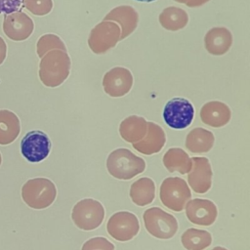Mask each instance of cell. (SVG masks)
I'll return each mask as SVG.
<instances>
[{
	"instance_id": "6da1fadb",
	"label": "cell",
	"mask_w": 250,
	"mask_h": 250,
	"mask_svg": "<svg viewBox=\"0 0 250 250\" xmlns=\"http://www.w3.org/2000/svg\"><path fill=\"white\" fill-rule=\"evenodd\" d=\"M106 167L112 177L119 180H130L145 171L146 162L130 150L119 148L108 155Z\"/></svg>"
},
{
	"instance_id": "7a4b0ae2",
	"label": "cell",
	"mask_w": 250,
	"mask_h": 250,
	"mask_svg": "<svg viewBox=\"0 0 250 250\" xmlns=\"http://www.w3.org/2000/svg\"><path fill=\"white\" fill-rule=\"evenodd\" d=\"M57 188L55 184L47 178L28 180L21 188V198L24 203L33 209H45L56 199Z\"/></svg>"
},
{
	"instance_id": "3957f363",
	"label": "cell",
	"mask_w": 250,
	"mask_h": 250,
	"mask_svg": "<svg viewBox=\"0 0 250 250\" xmlns=\"http://www.w3.org/2000/svg\"><path fill=\"white\" fill-rule=\"evenodd\" d=\"M159 197L168 209L181 212L191 198V191L187 182L179 177L166 178L159 188Z\"/></svg>"
},
{
	"instance_id": "277c9868",
	"label": "cell",
	"mask_w": 250,
	"mask_h": 250,
	"mask_svg": "<svg viewBox=\"0 0 250 250\" xmlns=\"http://www.w3.org/2000/svg\"><path fill=\"white\" fill-rule=\"evenodd\" d=\"M143 219L148 233L158 239H170L178 230L176 218L159 207L146 209Z\"/></svg>"
},
{
	"instance_id": "5b68a950",
	"label": "cell",
	"mask_w": 250,
	"mask_h": 250,
	"mask_svg": "<svg viewBox=\"0 0 250 250\" xmlns=\"http://www.w3.org/2000/svg\"><path fill=\"white\" fill-rule=\"evenodd\" d=\"M104 218V208L93 198L78 201L72 208L71 219L75 226L83 230H93L101 226Z\"/></svg>"
},
{
	"instance_id": "8992f818",
	"label": "cell",
	"mask_w": 250,
	"mask_h": 250,
	"mask_svg": "<svg viewBox=\"0 0 250 250\" xmlns=\"http://www.w3.org/2000/svg\"><path fill=\"white\" fill-rule=\"evenodd\" d=\"M162 116L170 128L182 130L191 124L194 117V107L185 98H173L165 104Z\"/></svg>"
},
{
	"instance_id": "52a82bcc",
	"label": "cell",
	"mask_w": 250,
	"mask_h": 250,
	"mask_svg": "<svg viewBox=\"0 0 250 250\" xmlns=\"http://www.w3.org/2000/svg\"><path fill=\"white\" fill-rule=\"evenodd\" d=\"M108 234L115 240L125 242L135 237L140 230L137 216L128 211L114 213L106 223Z\"/></svg>"
},
{
	"instance_id": "ba28073f",
	"label": "cell",
	"mask_w": 250,
	"mask_h": 250,
	"mask_svg": "<svg viewBox=\"0 0 250 250\" xmlns=\"http://www.w3.org/2000/svg\"><path fill=\"white\" fill-rule=\"evenodd\" d=\"M51 141L46 133L33 130L24 135L21 142V152L29 162L37 163L44 160L50 153Z\"/></svg>"
},
{
	"instance_id": "9c48e42d",
	"label": "cell",
	"mask_w": 250,
	"mask_h": 250,
	"mask_svg": "<svg viewBox=\"0 0 250 250\" xmlns=\"http://www.w3.org/2000/svg\"><path fill=\"white\" fill-rule=\"evenodd\" d=\"M33 27L32 20L21 11L4 16L3 31L11 40L22 41L27 39L32 33Z\"/></svg>"
},
{
	"instance_id": "30bf717a",
	"label": "cell",
	"mask_w": 250,
	"mask_h": 250,
	"mask_svg": "<svg viewBox=\"0 0 250 250\" xmlns=\"http://www.w3.org/2000/svg\"><path fill=\"white\" fill-rule=\"evenodd\" d=\"M186 215L192 224L209 227L217 219L218 210L215 203L209 199L194 198L186 204Z\"/></svg>"
},
{
	"instance_id": "8fae6325",
	"label": "cell",
	"mask_w": 250,
	"mask_h": 250,
	"mask_svg": "<svg viewBox=\"0 0 250 250\" xmlns=\"http://www.w3.org/2000/svg\"><path fill=\"white\" fill-rule=\"evenodd\" d=\"M192 169L188 176V183L196 193L207 192L212 186V169L207 158L193 157Z\"/></svg>"
},
{
	"instance_id": "7c38bea8",
	"label": "cell",
	"mask_w": 250,
	"mask_h": 250,
	"mask_svg": "<svg viewBox=\"0 0 250 250\" xmlns=\"http://www.w3.org/2000/svg\"><path fill=\"white\" fill-rule=\"evenodd\" d=\"M130 197L138 206L150 204L155 197V185L150 178H141L134 182L130 188Z\"/></svg>"
},
{
	"instance_id": "4fadbf2b",
	"label": "cell",
	"mask_w": 250,
	"mask_h": 250,
	"mask_svg": "<svg viewBox=\"0 0 250 250\" xmlns=\"http://www.w3.org/2000/svg\"><path fill=\"white\" fill-rule=\"evenodd\" d=\"M21 132L18 116L8 109H0V145L6 146L13 143Z\"/></svg>"
},
{
	"instance_id": "5bb4252c",
	"label": "cell",
	"mask_w": 250,
	"mask_h": 250,
	"mask_svg": "<svg viewBox=\"0 0 250 250\" xmlns=\"http://www.w3.org/2000/svg\"><path fill=\"white\" fill-rule=\"evenodd\" d=\"M163 163L169 172H179L182 175L189 172L192 166L191 159L180 148L169 149L163 157Z\"/></svg>"
},
{
	"instance_id": "9a60e30c",
	"label": "cell",
	"mask_w": 250,
	"mask_h": 250,
	"mask_svg": "<svg viewBox=\"0 0 250 250\" xmlns=\"http://www.w3.org/2000/svg\"><path fill=\"white\" fill-rule=\"evenodd\" d=\"M181 241L187 250H204L211 245L212 236L207 230L190 228L182 234Z\"/></svg>"
},
{
	"instance_id": "2e32d148",
	"label": "cell",
	"mask_w": 250,
	"mask_h": 250,
	"mask_svg": "<svg viewBox=\"0 0 250 250\" xmlns=\"http://www.w3.org/2000/svg\"><path fill=\"white\" fill-rule=\"evenodd\" d=\"M186 146L191 152H206L213 146V135L205 131L204 134H201V130L193 131L187 138Z\"/></svg>"
},
{
	"instance_id": "e0dca14e",
	"label": "cell",
	"mask_w": 250,
	"mask_h": 250,
	"mask_svg": "<svg viewBox=\"0 0 250 250\" xmlns=\"http://www.w3.org/2000/svg\"><path fill=\"white\" fill-rule=\"evenodd\" d=\"M152 133L153 134L148 136L147 139H146L145 141L134 145L135 148L138 151L144 154H153L155 152H158L162 148L165 143V136L162 133L161 134H155L154 132Z\"/></svg>"
},
{
	"instance_id": "ac0fdd59",
	"label": "cell",
	"mask_w": 250,
	"mask_h": 250,
	"mask_svg": "<svg viewBox=\"0 0 250 250\" xmlns=\"http://www.w3.org/2000/svg\"><path fill=\"white\" fill-rule=\"evenodd\" d=\"M23 6L32 14L43 16L50 12L52 0H23Z\"/></svg>"
},
{
	"instance_id": "d6986e66",
	"label": "cell",
	"mask_w": 250,
	"mask_h": 250,
	"mask_svg": "<svg viewBox=\"0 0 250 250\" xmlns=\"http://www.w3.org/2000/svg\"><path fill=\"white\" fill-rule=\"evenodd\" d=\"M81 250H115L114 245L104 237H94L87 240Z\"/></svg>"
},
{
	"instance_id": "ffe728a7",
	"label": "cell",
	"mask_w": 250,
	"mask_h": 250,
	"mask_svg": "<svg viewBox=\"0 0 250 250\" xmlns=\"http://www.w3.org/2000/svg\"><path fill=\"white\" fill-rule=\"evenodd\" d=\"M23 0H0V14H12L21 11Z\"/></svg>"
},
{
	"instance_id": "44dd1931",
	"label": "cell",
	"mask_w": 250,
	"mask_h": 250,
	"mask_svg": "<svg viewBox=\"0 0 250 250\" xmlns=\"http://www.w3.org/2000/svg\"><path fill=\"white\" fill-rule=\"evenodd\" d=\"M7 56V45L2 37H0V64L3 63Z\"/></svg>"
},
{
	"instance_id": "7402d4cb",
	"label": "cell",
	"mask_w": 250,
	"mask_h": 250,
	"mask_svg": "<svg viewBox=\"0 0 250 250\" xmlns=\"http://www.w3.org/2000/svg\"><path fill=\"white\" fill-rule=\"evenodd\" d=\"M212 250H228V249L224 248V247H221V246H217V247H214Z\"/></svg>"
},
{
	"instance_id": "603a6c76",
	"label": "cell",
	"mask_w": 250,
	"mask_h": 250,
	"mask_svg": "<svg viewBox=\"0 0 250 250\" xmlns=\"http://www.w3.org/2000/svg\"><path fill=\"white\" fill-rule=\"evenodd\" d=\"M136 1H138V2H152L154 0H136Z\"/></svg>"
},
{
	"instance_id": "cb8c5ba5",
	"label": "cell",
	"mask_w": 250,
	"mask_h": 250,
	"mask_svg": "<svg viewBox=\"0 0 250 250\" xmlns=\"http://www.w3.org/2000/svg\"><path fill=\"white\" fill-rule=\"evenodd\" d=\"M1 163H2V156H1V153H0V165H1Z\"/></svg>"
}]
</instances>
